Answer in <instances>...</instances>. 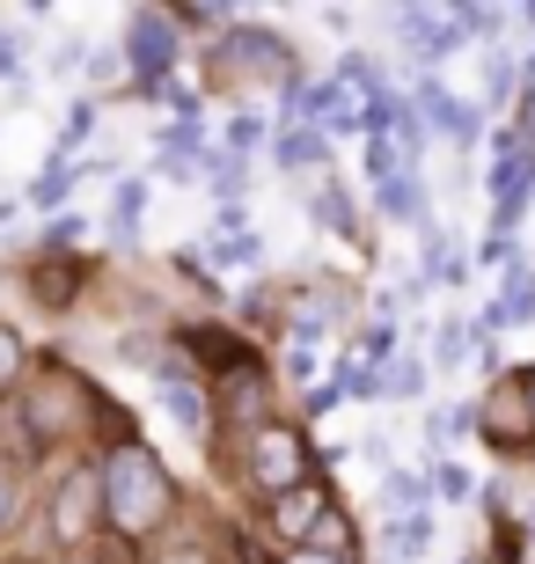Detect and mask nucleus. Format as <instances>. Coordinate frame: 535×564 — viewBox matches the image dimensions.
Segmentation results:
<instances>
[{"label":"nucleus","mask_w":535,"mask_h":564,"mask_svg":"<svg viewBox=\"0 0 535 564\" xmlns=\"http://www.w3.org/2000/svg\"><path fill=\"white\" fill-rule=\"evenodd\" d=\"M104 469V550L118 564H140L147 550H162L184 521V484L147 440H125L96 455Z\"/></svg>","instance_id":"1"},{"label":"nucleus","mask_w":535,"mask_h":564,"mask_svg":"<svg viewBox=\"0 0 535 564\" xmlns=\"http://www.w3.org/2000/svg\"><path fill=\"white\" fill-rule=\"evenodd\" d=\"M8 425H15L22 455L30 462H74V455H96V425H104V389L74 367V359H38L30 381L15 389L8 403Z\"/></svg>","instance_id":"2"},{"label":"nucleus","mask_w":535,"mask_h":564,"mask_svg":"<svg viewBox=\"0 0 535 564\" xmlns=\"http://www.w3.org/2000/svg\"><path fill=\"white\" fill-rule=\"evenodd\" d=\"M30 550L38 557H60V564H82V557L104 550V469H96V455H74L60 477L44 484Z\"/></svg>","instance_id":"3"},{"label":"nucleus","mask_w":535,"mask_h":564,"mask_svg":"<svg viewBox=\"0 0 535 564\" xmlns=\"http://www.w3.org/2000/svg\"><path fill=\"white\" fill-rule=\"evenodd\" d=\"M199 74H206V96H257V88L279 96L287 82H301V59H293V44L279 30L243 15L227 37H213L199 52Z\"/></svg>","instance_id":"4"},{"label":"nucleus","mask_w":535,"mask_h":564,"mask_svg":"<svg viewBox=\"0 0 535 564\" xmlns=\"http://www.w3.org/2000/svg\"><path fill=\"white\" fill-rule=\"evenodd\" d=\"M235 469H243L249 484V499L271 506V499H287V491H301V484L323 477V455H315V440L301 419H265V425H249V433H235Z\"/></svg>","instance_id":"5"},{"label":"nucleus","mask_w":535,"mask_h":564,"mask_svg":"<svg viewBox=\"0 0 535 564\" xmlns=\"http://www.w3.org/2000/svg\"><path fill=\"white\" fill-rule=\"evenodd\" d=\"M118 52H125V74H132V96L154 104V96L184 74V30H176V8H132Z\"/></svg>","instance_id":"6"},{"label":"nucleus","mask_w":535,"mask_h":564,"mask_svg":"<svg viewBox=\"0 0 535 564\" xmlns=\"http://www.w3.org/2000/svg\"><path fill=\"white\" fill-rule=\"evenodd\" d=\"M477 447L499 455V462H528L535 455V411H528V389H521V367L477 397Z\"/></svg>","instance_id":"7"},{"label":"nucleus","mask_w":535,"mask_h":564,"mask_svg":"<svg viewBox=\"0 0 535 564\" xmlns=\"http://www.w3.org/2000/svg\"><path fill=\"white\" fill-rule=\"evenodd\" d=\"M411 104H418V118H426L432 140L454 147V162H470L477 147H484V104H462L440 74H418V82H411Z\"/></svg>","instance_id":"8"},{"label":"nucleus","mask_w":535,"mask_h":564,"mask_svg":"<svg viewBox=\"0 0 535 564\" xmlns=\"http://www.w3.org/2000/svg\"><path fill=\"white\" fill-rule=\"evenodd\" d=\"M88 279H96V257H30L22 264V293L44 315H74L88 301Z\"/></svg>","instance_id":"9"},{"label":"nucleus","mask_w":535,"mask_h":564,"mask_svg":"<svg viewBox=\"0 0 535 564\" xmlns=\"http://www.w3.org/2000/svg\"><path fill=\"white\" fill-rule=\"evenodd\" d=\"M154 411H162V419L176 425L184 440L213 447V425H221V411H213V381H199V375H162V381H154Z\"/></svg>","instance_id":"10"},{"label":"nucleus","mask_w":535,"mask_h":564,"mask_svg":"<svg viewBox=\"0 0 535 564\" xmlns=\"http://www.w3.org/2000/svg\"><path fill=\"white\" fill-rule=\"evenodd\" d=\"M330 506H338V499H330V484L315 477V484H301V491H287V499L265 506V535H271L279 550H309Z\"/></svg>","instance_id":"11"},{"label":"nucleus","mask_w":535,"mask_h":564,"mask_svg":"<svg viewBox=\"0 0 535 564\" xmlns=\"http://www.w3.org/2000/svg\"><path fill=\"white\" fill-rule=\"evenodd\" d=\"M301 213H309L323 235L367 242V228H360V198L345 191V176H338V169H330V176H315V184H301Z\"/></svg>","instance_id":"12"},{"label":"nucleus","mask_w":535,"mask_h":564,"mask_svg":"<svg viewBox=\"0 0 535 564\" xmlns=\"http://www.w3.org/2000/svg\"><path fill=\"white\" fill-rule=\"evenodd\" d=\"M271 169L279 176H293V184H315V176H330V140L315 126H287V132H271Z\"/></svg>","instance_id":"13"},{"label":"nucleus","mask_w":535,"mask_h":564,"mask_svg":"<svg viewBox=\"0 0 535 564\" xmlns=\"http://www.w3.org/2000/svg\"><path fill=\"white\" fill-rule=\"evenodd\" d=\"M374 220H382V228L426 235L432 228V184H426V176H396V184H382V191H374Z\"/></svg>","instance_id":"14"},{"label":"nucleus","mask_w":535,"mask_h":564,"mask_svg":"<svg viewBox=\"0 0 535 564\" xmlns=\"http://www.w3.org/2000/svg\"><path fill=\"white\" fill-rule=\"evenodd\" d=\"M74 184H82V162L52 147V154H44V169L30 176V191H22V206H38V213H52V220H60L66 198H74Z\"/></svg>","instance_id":"15"},{"label":"nucleus","mask_w":535,"mask_h":564,"mask_svg":"<svg viewBox=\"0 0 535 564\" xmlns=\"http://www.w3.org/2000/svg\"><path fill=\"white\" fill-rule=\"evenodd\" d=\"M374 506H382L389 521H404V513H426V506H432V477L396 462V469H382V484H374Z\"/></svg>","instance_id":"16"},{"label":"nucleus","mask_w":535,"mask_h":564,"mask_svg":"<svg viewBox=\"0 0 535 564\" xmlns=\"http://www.w3.org/2000/svg\"><path fill=\"white\" fill-rule=\"evenodd\" d=\"M432 543H440V521H432V506H426V513H404V521L382 528V550H389V564H418Z\"/></svg>","instance_id":"17"},{"label":"nucleus","mask_w":535,"mask_h":564,"mask_svg":"<svg viewBox=\"0 0 535 564\" xmlns=\"http://www.w3.org/2000/svg\"><path fill=\"white\" fill-rule=\"evenodd\" d=\"M249 176H257V169H249V154H227V147H213L206 169H199V184H206L221 206H243V198H249Z\"/></svg>","instance_id":"18"},{"label":"nucleus","mask_w":535,"mask_h":564,"mask_svg":"<svg viewBox=\"0 0 535 564\" xmlns=\"http://www.w3.org/2000/svg\"><path fill=\"white\" fill-rule=\"evenodd\" d=\"M499 315H506V330L535 323V264L528 257H514V264L499 272Z\"/></svg>","instance_id":"19"},{"label":"nucleus","mask_w":535,"mask_h":564,"mask_svg":"<svg viewBox=\"0 0 535 564\" xmlns=\"http://www.w3.org/2000/svg\"><path fill=\"white\" fill-rule=\"evenodd\" d=\"M432 375H454L462 359H477V323H462V315H440L432 323Z\"/></svg>","instance_id":"20"},{"label":"nucleus","mask_w":535,"mask_h":564,"mask_svg":"<svg viewBox=\"0 0 535 564\" xmlns=\"http://www.w3.org/2000/svg\"><path fill=\"white\" fill-rule=\"evenodd\" d=\"M514 104H521V66H514V52H484V110L514 118Z\"/></svg>","instance_id":"21"},{"label":"nucleus","mask_w":535,"mask_h":564,"mask_svg":"<svg viewBox=\"0 0 535 564\" xmlns=\"http://www.w3.org/2000/svg\"><path fill=\"white\" fill-rule=\"evenodd\" d=\"M382 389H389V403H426V389H432V359H418L411 345L396 352V367L382 375Z\"/></svg>","instance_id":"22"},{"label":"nucleus","mask_w":535,"mask_h":564,"mask_svg":"<svg viewBox=\"0 0 535 564\" xmlns=\"http://www.w3.org/2000/svg\"><path fill=\"white\" fill-rule=\"evenodd\" d=\"M206 257L221 264V272H257V264H265V235H257V228H249V235H213Z\"/></svg>","instance_id":"23"},{"label":"nucleus","mask_w":535,"mask_h":564,"mask_svg":"<svg viewBox=\"0 0 535 564\" xmlns=\"http://www.w3.org/2000/svg\"><path fill=\"white\" fill-rule=\"evenodd\" d=\"M22 521H30V499H22V462L0 455V543H15Z\"/></svg>","instance_id":"24"},{"label":"nucleus","mask_w":535,"mask_h":564,"mask_svg":"<svg viewBox=\"0 0 535 564\" xmlns=\"http://www.w3.org/2000/svg\"><path fill=\"white\" fill-rule=\"evenodd\" d=\"M418 469H426V477H432V499H448V506H470L477 499V469H470V462H418Z\"/></svg>","instance_id":"25"},{"label":"nucleus","mask_w":535,"mask_h":564,"mask_svg":"<svg viewBox=\"0 0 535 564\" xmlns=\"http://www.w3.org/2000/svg\"><path fill=\"white\" fill-rule=\"evenodd\" d=\"M30 367H38V359H30V345H22V330L8 323V315H0V397H15L22 381H30Z\"/></svg>","instance_id":"26"},{"label":"nucleus","mask_w":535,"mask_h":564,"mask_svg":"<svg viewBox=\"0 0 535 564\" xmlns=\"http://www.w3.org/2000/svg\"><path fill=\"white\" fill-rule=\"evenodd\" d=\"M271 132L279 126H265V118H257V110H235V118H227V154H257V147H271Z\"/></svg>","instance_id":"27"},{"label":"nucleus","mask_w":535,"mask_h":564,"mask_svg":"<svg viewBox=\"0 0 535 564\" xmlns=\"http://www.w3.org/2000/svg\"><path fill=\"white\" fill-rule=\"evenodd\" d=\"M140 213H147V176H132V169H125L118 191H110V220H118V228H140Z\"/></svg>","instance_id":"28"},{"label":"nucleus","mask_w":535,"mask_h":564,"mask_svg":"<svg viewBox=\"0 0 535 564\" xmlns=\"http://www.w3.org/2000/svg\"><path fill=\"white\" fill-rule=\"evenodd\" d=\"M140 564H221V550L199 543V535H169V543H162V550H147Z\"/></svg>","instance_id":"29"},{"label":"nucleus","mask_w":535,"mask_h":564,"mask_svg":"<svg viewBox=\"0 0 535 564\" xmlns=\"http://www.w3.org/2000/svg\"><path fill=\"white\" fill-rule=\"evenodd\" d=\"M279 345H287V352H279V375H287L293 389L309 397V389H315V367H323V352H315V345H293V337H279Z\"/></svg>","instance_id":"30"},{"label":"nucleus","mask_w":535,"mask_h":564,"mask_svg":"<svg viewBox=\"0 0 535 564\" xmlns=\"http://www.w3.org/2000/svg\"><path fill=\"white\" fill-rule=\"evenodd\" d=\"M88 132H96V96H82V104L66 110V126H60V140H52V147H60V154H74Z\"/></svg>","instance_id":"31"},{"label":"nucleus","mask_w":535,"mask_h":564,"mask_svg":"<svg viewBox=\"0 0 535 564\" xmlns=\"http://www.w3.org/2000/svg\"><path fill=\"white\" fill-rule=\"evenodd\" d=\"M88 52H96V44H82V37H60V44H52V74H60V82L88 74Z\"/></svg>","instance_id":"32"},{"label":"nucleus","mask_w":535,"mask_h":564,"mask_svg":"<svg viewBox=\"0 0 535 564\" xmlns=\"http://www.w3.org/2000/svg\"><path fill=\"white\" fill-rule=\"evenodd\" d=\"M352 455L367 462V469H396V440H389V425H374V433H360V447Z\"/></svg>","instance_id":"33"},{"label":"nucleus","mask_w":535,"mask_h":564,"mask_svg":"<svg viewBox=\"0 0 535 564\" xmlns=\"http://www.w3.org/2000/svg\"><path fill=\"white\" fill-rule=\"evenodd\" d=\"M22 52H30V44H22V30H0V82H8V88L30 74V59H22Z\"/></svg>","instance_id":"34"},{"label":"nucleus","mask_w":535,"mask_h":564,"mask_svg":"<svg viewBox=\"0 0 535 564\" xmlns=\"http://www.w3.org/2000/svg\"><path fill=\"white\" fill-rule=\"evenodd\" d=\"M462 22H470V37H499V30H506V8H477V0H462Z\"/></svg>","instance_id":"35"},{"label":"nucleus","mask_w":535,"mask_h":564,"mask_svg":"<svg viewBox=\"0 0 535 564\" xmlns=\"http://www.w3.org/2000/svg\"><path fill=\"white\" fill-rule=\"evenodd\" d=\"M118 74H125V52H118V44L88 52V82H96V88H104V82H118Z\"/></svg>","instance_id":"36"},{"label":"nucleus","mask_w":535,"mask_h":564,"mask_svg":"<svg viewBox=\"0 0 535 564\" xmlns=\"http://www.w3.org/2000/svg\"><path fill=\"white\" fill-rule=\"evenodd\" d=\"M271 564H352V557H330V550H271Z\"/></svg>","instance_id":"37"},{"label":"nucleus","mask_w":535,"mask_h":564,"mask_svg":"<svg viewBox=\"0 0 535 564\" xmlns=\"http://www.w3.org/2000/svg\"><path fill=\"white\" fill-rule=\"evenodd\" d=\"M462 564H514V550H499V543H484L477 557H462Z\"/></svg>","instance_id":"38"},{"label":"nucleus","mask_w":535,"mask_h":564,"mask_svg":"<svg viewBox=\"0 0 535 564\" xmlns=\"http://www.w3.org/2000/svg\"><path fill=\"white\" fill-rule=\"evenodd\" d=\"M22 213V198H0V228H8V220H15Z\"/></svg>","instance_id":"39"},{"label":"nucleus","mask_w":535,"mask_h":564,"mask_svg":"<svg viewBox=\"0 0 535 564\" xmlns=\"http://www.w3.org/2000/svg\"><path fill=\"white\" fill-rule=\"evenodd\" d=\"M521 389H528V411H535V367H521Z\"/></svg>","instance_id":"40"}]
</instances>
